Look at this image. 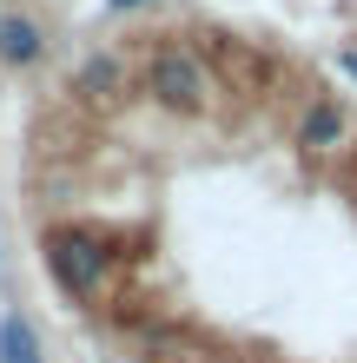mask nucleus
<instances>
[{
    "instance_id": "nucleus-5",
    "label": "nucleus",
    "mask_w": 357,
    "mask_h": 363,
    "mask_svg": "<svg viewBox=\"0 0 357 363\" xmlns=\"http://www.w3.org/2000/svg\"><path fill=\"white\" fill-rule=\"evenodd\" d=\"M0 363H47V344H40L33 317L0 311Z\"/></svg>"
},
{
    "instance_id": "nucleus-8",
    "label": "nucleus",
    "mask_w": 357,
    "mask_h": 363,
    "mask_svg": "<svg viewBox=\"0 0 357 363\" xmlns=\"http://www.w3.org/2000/svg\"><path fill=\"white\" fill-rule=\"evenodd\" d=\"M338 73H351V79H357V53H338Z\"/></svg>"
},
{
    "instance_id": "nucleus-3",
    "label": "nucleus",
    "mask_w": 357,
    "mask_h": 363,
    "mask_svg": "<svg viewBox=\"0 0 357 363\" xmlns=\"http://www.w3.org/2000/svg\"><path fill=\"white\" fill-rule=\"evenodd\" d=\"M344 139H351V106H344L338 93L311 99L304 113H298V133H291V145H298L304 159H324V152H338Z\"/></svg>"
},
{
    "instance_id": "nucleus-4",
    "label": "nucleus",
    "mask_w": 357,
    "mask_h": 363,
    "mask_svg": "<svg viewBox=\"0 0 357 363\" xmlns=\"http://www.w3.org/2000/svg\"><path fill=\"white\" fill-rule=\"evenodd\" d=\"M47 27H40L33 13H0V67L7 73H33L40 60H47Z\"/></svg>"
},
{
    "instance_id": "nucleus-1",
    "label": "nucleus",
    "mask_w": 357,
    "mask_h": 363,
    "mask_svg": "<svg viewBox=\"0 0 357 363\" xmlns=\"http://www.w3.org/2000/svg\"><path fill=\"white\" fill-rule=\"evenodd\" d=\"M40 258H47L53 284L67 297H93L106 284V271L119 264V251L99 238V231H87V225H53L47 238H40Z\"/></svg>"
},
{
    "instance_id": "nucleus-2",
    "label": "nucleus",
    "mask_w": 357,
    "mask_h": 363,
    "mask_svg": "<svg viewBox=\"0 0 357 363\" xmlns=\"http://www.w3.org/2000/svg\"><path fill=\"white\" fill-rule=\"evenodd\" d=\"M145 93H153L165 113H205L212 106V79H205L199 67V53H185V47H159L153 53V67H145Z\"/></svg>"
},
{
    "instance_id": "nucleus-9",
    "label": "nucleus",
    "mask_w": 357,
    "mask_h": 363,
    "mask_svg": "<svg viewBox=\"0 0 357 363\" xmlns=\"http://www.w3.org/2000/svg\"><path fill=\"white\" fill-rule=\"evenodd\" d=\"M113 363H133V357H113Z\"/></svg>"
},
{
    "instance_id": "nucleus-6",
    "label": "nucleus",
    "mask_w": 357,
    "mask_h": 363,
    "mask_svg": "<svg viewBox=\"0 0 357 363\" xmlns=\"http://www.w3.org/2000/svg\"><path fill=\"white\" fill-rule=\"evenodd\" d=\"M73 86L87 93V99H113V93H126V67H119L113 53H93L87 67H79V79H73Z\"/></svg>"
},
{
    "instance_id": "nucleus-7",
    "label": "nucleus",
    "mask_w": 357,
    "mask_h": 363,
    "mask_svg": "<svg viewBox=\"0 0 357 363\" xmlns=\"http://www.w3.org/2000/svg\"><path fill=\"white\" fill-rule=\"evenodd\" d=\"M153 0H106V13H145Z\"/></svg>"
}]
</instances>
